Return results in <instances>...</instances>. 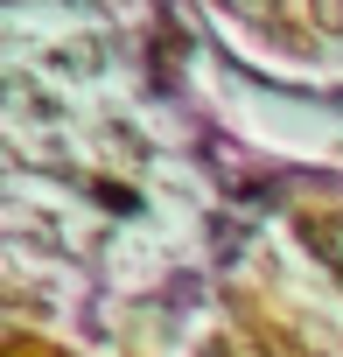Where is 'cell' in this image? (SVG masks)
Returning a JSON list of instances; mask_svg holds the SVG:
<instances>
[{
  "mask_svg": "<svg viewBox=\"0 0 343 357\" xmlns=\"http://www.w3.org/2000/svg\"><path fill=\"white\" fill-rule=\"evenodd\" d=\"M301 231H308V245H315V259H322V266H329V273L343 280V211H329V218H308Z\"/></svg>",
  "mask_w": 343,
  "mask_h": 357,
  "instance_id": "1",
  "label": "cell"
},
{
  "mask_svg": "<svg viewBox=\"0 0 343 357\" xmlns=\"http://www.w3.org/2000/svg\"><path fill=\"white\" fill-rule=\"evenodd\" d=\"M308 8H315V22H322L329 36H343V0H308Z\"/></svg>",
  "mask_w": 343,
  "mask_h": 357,
  "instance_id": "2",
  "label": "cell"
}]
</instances>
